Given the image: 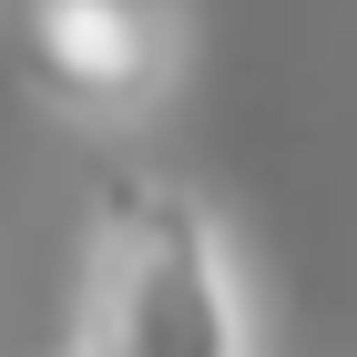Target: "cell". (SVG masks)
Here are the masks:
<instances>
[{
    "label": "cell",
    "mask_w": 357,
    "mask_h": 357,
    "mask_svg": "<svg viewBox=\"0 0 357 357\" xmlns=\"http://www.w3.org/2000/svg\"><path fill=\"white\" fill-rule=\"evenodd\" d=\"M82 357H255V317L225 255V225L184 184L112 174L92 194Z\"/></svg>",
    "instance_id": "6da1fadb"
},
{
    "label": "cell",
    "mask_w": 357,
    "mask_h": 357,
    "mask_svg": "<svg viewBox=\"0 0 357 357\" xmlns=\"http://www.w3.org/2000/svg\"><path fill=\"white\" fill-rule=\"evenodd\" d=\"M174 31L164 0H31V82L82 123H143L174 82Z\"/></svg>",
    "instance_id": "7a4b0ae2"
}]
</instances>
